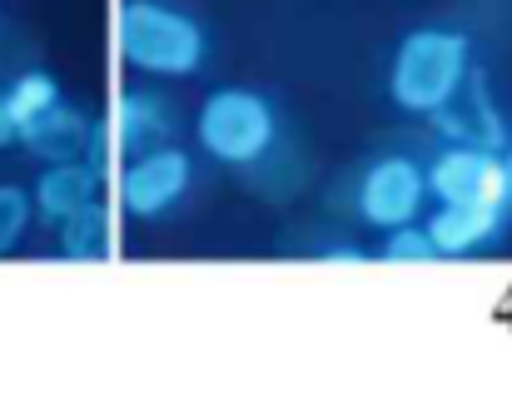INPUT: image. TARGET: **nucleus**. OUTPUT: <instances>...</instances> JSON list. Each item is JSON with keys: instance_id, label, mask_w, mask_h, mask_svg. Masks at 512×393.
I'll list each match as a JSON object with an SVG mask.
<instances>
[{"instance_id": "f257e3e1", "label": "nucleus", "mask_w": 512, "mask_h": 393, "mask_svg": "<svg viewBox=\"0 0 512 393\" xmlns=\"http://www.w3.org/2000/svg\"><path fill=\"white\" fill-rule=\"evenodd\" d=\"M473 75V40L448 25L408 30L388 65V100L408 115H433Z\"/></svg>"}, {"instance_id": "f03ea898", "label": "nucleus", "mask_w": 512, "mask_h": 393, "mask_svg": "<svg viewBox=\"0 0 512 393\" xmlns=\"http://www.w3.org/2000/svg\"><path fill=\"white\" fill-rule=\"evenodd\" d=\"M115 45L125 65L160 75V80H184L199 75L209 60V35L204 25L165 0H125L115 10Z\"/></svg>"}, {"instance_id": "7ed1b4c3", "label": "nucleus", "mask_w": 512, "mask_h": 393, "mask_svg": "<svg viewBox=\"0 0 512 393\" xmlns=\"http://www.w3.org/2000/svg\"><path fill=\"white\" fill-rule=\"evenodd\" d=\"M194 140L214 165L254 170L279 145V110L264 90H249V85L214 90L194 115Z\"/></svg>"}, {"instance_id": "20e7f679", "label": "nucleus", "mask_w": 512, "mask_h": 393, "mask_svg": "<svg viewBox=\"0 0 512 393\" xmlns=\"http://www.w3.org/2000/svg\"><path fill=\"white\" fill-rule=\"evenodd\" d=\"M194 185V160L174 145H155L145 155H130L120 170V209L135 219H165Z\"/></svg>"}, {"instance_id": "39448f33", "label": "nucleus", "mask_w": 512, "mask_h": 393, "mask_svg": "<svg viewBox=\"0 0 512 393\" xmlns=\"http://www.w3.org/2000/svg\"><path fill=\"white\" fill-rule=\"evenodd\" d=\"M423 204H428V175L408 155H378L358 180V214L373 229L413 224L423 214Z\"/></svg>"}, {"instance_id": "423d86ee", "label": "nucleus", "mask_w": 512, "mask_h": 393, "mask_svg": "<svg viewBox=\"0 0 512 393\" xmlns=\"http://www.w3.org/2000/svg\"><path fill=\"white\" fill-rule=\"evenodd\" d=\"M428 195L438 204H458V199H488V204H512L508 165L498 150L483 145H448L443 155L428 160Z\"/></svg>"}, {"instance_id": "0eeeda50", "label": "nucleus", "mask_w": 512, "mask_h": 393, "mask_svg": "<svg viewBox=\"0 0 512 393\" xmlns=\"http://www.w3.org/2000/svg\"><path fill=\"white\" fill-rule=\"evenodd\" d=\"M512 224V204H488V199H458V204H443L433 219H428V234L438 244V254L458 259V254H473V249H488L508 234Z\"/></svg>"}, {"instance_id": "6e6552de", "label": "nucleus", "mask_w": 512, "mask_h": 393, "mask_svg": "<svg viewBox=\"0 0 512 393\" xmlns=\"http://www.w3.org/2000/svg\"><path fill=\"white\" fill-rule=\"evenodd\" d=\"M95 125H100V120H90L80 105L60 100V105H50L45 115H35L30 125H20V130H15V145H25V150H30L35 160H45V165H55V160H85Z\"/></svg>"}, {"instance_id": "1a4fd4ad", "label": "nucleus", "mask_w": 512, "mask_h": 393, "mask_svg": "<svg viewBox=\"0 0 512 393\" xmlns=\"http://www.w3.org/2000/svg\"><path fill=\"white\" fill-rule=\"evenodd\" d=\"M115 135V150L130 160V155H145V150H155V145H165L174 135V110L165 105V95H155V90H140V85H130V90H120V100H115V115L105 120Z\"/></svg>"}, {"instance_id": "9d476101", "label": "nucleus", "mask_w": 512, "mask_h": 393, "mask_svg": "<svg viewBox=\"0 0 512 393\" xmlns=\"http://www.w3.org/2000/svg\"><path fill=\"white\" fill-rule=\"evenodd\" d=\"M433 120H438V130H443L453 145H483V150H498V145H503V120H498V110H493V100H488L478 70L463 80V90H458L448 105L433 110Z\"/></svg>"}, {"instance_id": "9b49d317", "label": "nucleus", "mask_w": 512, "mask_h": 393, "mask_svg": "<svg viewBox=\"0 0 512 393\" xmlns=\"http://www.w3.org/2000/svg\"><path fill=\"white\" fill-rule=\"evenodd\" d=\"M100 170L90 160H55L50 170H40L35 190H30V204L45 224H60L65 214H75L80 204L100 199Z\"/></svg>"}, {"instance_id": "f8f14e48", "label": "nucleus", "mask_w": 512, "mask_h": 393, "mask_svg": "<svg viewBox=\"0 0 512 393\" xmlns=\"http://www.w3.org/2000/svg\"><path fill=\"white\" fill-rule=\"evenodd\" d=\"M55 234H60V254H65L70 264L110 259V244H115V229H110V214H105L100 199H90V204H80L75 214H65V219L55 224Z\"/></svg>"}, {"instance_id": "ddd939ff", "label": "nucleus", "mask_w": 512, "mask_h": 393, "mask_svg": "<svg viewBox=\"0 0 512 393\" xmlns=\"http://www.w3.org/2000/svg\"><path fill=\"white\" fill-rule=\"evenodd\" d=\"M0 95H5V110H10L15 130H20V125H30L35 115H45L50 105H60V100H65V90H60V80H55L50 70H20Z\"/></svg>"}, {"instance_id": "4468645a", "label": "nucleus", "mask_w": 512, "mask_h": 393, "mask_svg": "<svg viewBox=\"0 0 512 393\" xmlns=\"http://www.w3.org/2000/svg\"><path fill=\"white\" fill-rule=\"evenodd\" d=\"M388 239H383V249H378V259L383 264H428V259H443L438 254V244H433V234H428V224H398V229H383Z\"/></svg>"}, {"instance_id": "2eb2a0df", "label": "nucleus", "mask_w": 512, "mask_h": 393, "mask_svg": "<svg viewBox=\"0 0 512 393\" xmlns=\"http://www.w3.org/2000/svg\"><path fill=\"white\" fill-rule=\"evenodd\" d=\"M30 214H35L30 190H20V185H0V254H10V249L25 239Z\"/></svg>"}, {"instance_id": "dca6fc26", "label": "nucleus", "mask_w": 512, "mask_h": 393, "mask_svg": "<svg viewBox=\"0 0 512 393\" xmlns=\"http://www.w3.org/2000/svg\"><path fill=\"white\" fill-rule=\"evenodd\" d=\"M319 259H324V264H368V254H363V249H353V244H329Z\"/></svg>"}, {"instance_id": "f3484780", "label": "nucleus", "mask_w": 512, "mask_h": 393, "mask_svg": "<svg viewBox=\"0 0 512 393\" xmlns=\"http://www.w3.org/2000/svg\"><path fill=\"white\" fill-rule=\"evenodd\" d=\"M5 145H15V120H10V110H5V95H0V150Z\"/></svg>"}, {"instance_id": "a211bd4d", "label": "nucleus", "mask_w": 512, "mask_h": 393, "mask_svg": "<svg viewBox=\"0 0 512 393\" xmlns=\"http://www.w3.org/2000/svg\"><path fill=\"white\" fill-rule=\"evenodd\" d=\"M503 165H508V185H512V150H508V155H503Z\"/></svg>"}]
</instances>
